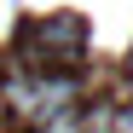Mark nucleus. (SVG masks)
I'll list each match as a JSON object with an SVG mask.
<instances>
[{"label":"nucleus","instance_id":"nucleus-1","mask_svg":"<svg viewBox=\"0 0 133 133\" xmlns=\"http://www.w3.org/2000/svg\"><path fill=\"white\" fill-rule=\"evenodd\" d=\"M41 133H81V110H58V116H46Z\"/></svg>","mask_w":133,"mask_h":133},{"label":"nucleus","instance_id":"nucleus-2","mask_svg":"<svg viewBox=\"0 0 133 133\" xmlns=\"http://www.w3.org/2000/svg\"><path fill=\"white\" fill-rule=\"evenodd\" d=\"M127 70H133V52H127Z\"/></svg>","mask_w":133,"mask_h":133}]
</instances>
